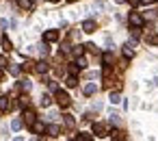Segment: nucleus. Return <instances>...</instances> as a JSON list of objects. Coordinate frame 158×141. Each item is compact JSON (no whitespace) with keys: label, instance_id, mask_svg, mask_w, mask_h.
Returning <instances> with one entry per match:
<instances>
[{"label":"nucleus","instance_id":"aec40b11","mask_svg":"<svg viewBox=\"0 0 158 141\" xmlns=\"http://www.w3.org/2000/svg\"><path fill=\"white\" fill-rule=\"evenodd\" d=\"M102 59H104V65H110V63H113V61H115V59H113V54H110V52H106V54H104V57H102Z\"/></svg>","mask_w":158,"mask_h":141},{"label":"nucleus","instance_id":"f8f14e48","mask_svg":"<svg viewBox=\"0 0 158 141\" xmlns=\"http://www.w3.org/2000/svg\"><path fill=\"white\" fill-rule=\"evenodd\" d=\"M82 91H85V96H93V93L98 91V87H95L93 83H89V85H85V89H82Z\"/></svg>","mask_w":158,"mask_h":141},{"label":"nucleus","instance_id":"393cba45","mask_svg":"<svg viewBox=\"0 0 158 141\" xmlns=\"http://www.w3.org/2000/svg\"><path fill=\"white\" fill-rule=\"evenodd\" d=\"M2 50H11V41L7 37H2Z\"/></svg>","mask_w":158,"mask_h":141},{"label":"nucleus","instance_id":"bb28decb","mask_svg":"<svg viewBox=\"0 0 158 141\" xmlns=\"http://www.w3.org/2000/svg\"><path fill=\"white\" fill-rule=\"evenodd\" d=\"M9 72H11L13 76H20V67H18V65H11V67H9Z\"/></svg>","mask_w":158,"mask_h":141},{"label":"nucleus","instance_id":"2f4dec72","mask_svg":"<svg viewBox=\"0 0 158 141\" xmlns=\"http://www.w3.org/2000/svg\"><path fill=\"white\" fill-rule=\"evenodd\" d=\"M0 67H2V70H5V67H7V61H5V59H2V57H0Z\"/></svg>","mask_w":158,"mask_h":141},{"label":"nucleus","instance_id":"7c9ffc66","mask_svg":"<svg viewBox=\"0 0 158 141\" xmlns=\"http://www.w3.org/2000/svg\"><path fill=\"white\" fill-rule=\"evenodd\" d=\"M126 2H130L132 7H136V5H141V0H126Z\"/></svg>","mask_w":158,"mask_h":141},{"label":"nucleus","instance_id":"f3484780","mask_svg":"<svg viewBox=\"0 0 158 141\" xmlns=\"http://www.w3.org/2000/svg\"><path fill=\"white\" fill-rule=\"evenodd\" d=\"M22 126H24V122H22V119H13V122H11V128H13V130H20Z\"/></svg>","mask_w":158,"mask_h":141},{"label":"nucleus","instance_id":"a878e982","mask_svg":"<svg viewBox=\"0 0 158 141\" xmlns=\"http://www.w3.org/2000/svg\"><path fill=\"white\" fill-rule=\"evenodd\" d=\"M76 65H78V67L82 70V67H87V61H85L82 57H78V61H76Z\"/></svg>","mask_w":158,"mask_h":141},{"label":"nucleus","instance_id":"ddd939ff","mask_svg":"<svg viewBox=\"0 0 158 141\" xmlns=\"http://www.w3.org/2000/svg\"><path fill=\"white\" fill-rule=\"evenodd\" d=\"M33 132H46V124L44 122H33Z\"/></svg>","mask_w":158,"mask_h":141},{"label":"nucleus","instance_id":"4c0bfd02","mask_svg":"<svg viewBox=\"0 0 158 141\" xmlns=\"http://www.w3.org/2000/svg\"><path fill=\"white\" fill-rule=\"evenodd\" d=\"M50 2H59V0H50Z\"/></svg>","mask_w":158,"mask_h":141},{"label":"nucleus","instance_id":"c9c22d12","mask_svg":"<svg viewBox=\"0 0 158 141\" xmlns=\"http://www.w3.org/2000/svg\"><path fill=\"white\" fill-rule=\"evenodd\" d=\"M0 78H2V67H0Z\"/></svg>","mask_w":158,"mask_h":141},{"label":"nucleus","instance_id":"72a5a7b5","mask_svg":"<svg viewBox=\"0 0 158 141\" xmlns=\"http://www.w3.org/2000/svg\"><path fill=\"white\" fill-rule=\"evenodd\" d=\"M13 141H24V139H22V137H15V139H13Z\"/></svg>","mask_w":158,"mask_h":141},{"label":"nucleus","instance_id":"a211bd4d","mask_svg":"<svg viewBox=\"0 0 158 141\" xmlns=\"http://www.w3.org/2000/svg\"><path fill=\"white\" fill-rule=\"evenodd\" d=\"M147 44H152V46H158V35H147Z\"/></svg>","mask_w":158,"mask_h":141},{"label":"nucleus","instance_id":"4468645a","mask_svg":"<svg viewBox=\"0 0 158 141\" xmlns=\"http://www.w3.org/2000/svg\"><path fill=\"white\" fill-rule=\"evenodd\" d=\"M18 87H20L22 91H31V87H33V85H31V80H26V78H24V80H20V85H18Z\"/></svg>","mask_w":158,"mask_h":141},{"label":"nucleus","instance_id":"f704fd0d","mask_svg":"<svg viewBox=\"0 0 158 141\" xmlns=\"http://www.w3.org/2000/svg\"><path fill=\"white\" fill-rule=\"evenodd\" d=\"M115 2H126V0H115Z\"/></svg>","mask_w":158,"mask_h":141},{"label":"nucleus","instance_id":"0eeeda50","mask_svg":"<svg viewBox=\"0 0 158 141\" xmlns=\"http://www.w3.org/2000/svg\"><path fill=\"white\" fill-rule=\"evenodd\" d=\"M95 26H98L95 20H85V22H82V31H85V33H93Z\"/></svg>","mask_w":158,"mask_h":141},{"label":"nucleus","instance_id":"473e14b6","mask_svg":"<svg viewBox=\"0 0 158 141\" xmlns=\"http://www.w3.org/2000/svg\"><path fill=\"white\" fill-rule=\"evenodd\" d=\"M154 0H141V5H152Z\"/></svg>","mask_w":158,"mask_h":141},{"label":"nucleus","instance_id":"9d476101","mask_svg":"<svg viewBox=\"0 0 158 141\" xmlns=\"http://www.w3.org/2000/svg\"><path fill=\"white\" fill-rule=\"evenodd\" d=\"M35 70H37V72H39V74H46V72H48V70H50V65H48V61H39V63H37V67H35Z\"/></svg>","mask_w":158,"mask_h":141},{"label":"nucleus","instance_id":"9b49d317","mask_svg":"<svg viewBox=\"0 0 158 141\" xmlns=\"http://www.w3.org/2000/svg\"><path fill=\"white\" fill-rule=\"evenodd\" d=\"M18 7L28 11V9H33V0H18Z\"/></svg>","mask_w":158,"mask_h":141},{"label":"nucleus","instance_id":"39448f33","mask_svg":"<svg viewBox=\"0 0 158 141\" xmlns=\"http://www.w3.org/2000/svg\"><path fill=\"white\" fill-rule=\"evenodd\" d=\"M13 106H15V102H9V98L0 96V111H9V109H13Z\"/></svg>","mask_w":158,"mask_h":141},{"label":"nucleus","instance_id":"f03ea898","mask_svg":"<svg viewBox=\"0 0 158 141\" xmlns=\"http://www.w3.org/2000/svg\"><path fill=\"white\" fill-rule=\"evenodd\" d=\"M106 132H108L106 124H102V122H95V124H93V135H95V137H106Z\"/></svg>","mask_w":158,"mask_h":141},{"label":"nucleus","instance_id":"e433bc0d","mask_svg":"<svg viewBox=\"0 0 158 141\" xmlns=\"http://www.w3.org/2000/svg\"><path fill=\"white\" fill-rule=\"evenodd\" d=\"M67 2H76V0H67Z\"/></svg>","mask_w":158,"mask_h":141},{"label":"nucleus","instance_id":"58836bf2","mask_svg":"<svg viewBox=\"0 0 158 141\" xmlns=\"http://www.w3.org/2000/svg\"><path fill=\"white\" fill-rule=\"evenodd\" d=\"M33 141H37V139H33Z\"/></svg>","mask_w":158,"mask_h":141},{"label":"nucleus","instance_id":"2eb2a0df","mask_svg":"<svg viewBox=\"0 0 158 141\" xmlns=\"http://www.w3.org/2000/svg\"><path fill=\"white\" fill-rule=\"evenodd\" d=\"M39 104H41V106H50V104H52V98H50L48 93H44L41 100H39Z\"/></svg>","mask_w":158,"mask_h":141},{"label":"nucleus","instance_id":"dca6fc26","mask_svg":"<svg viewBox=\"0 0 158 141\" xmlns=\"http://www.w3.org/2000/svg\"><path fill=\"white\" fill-rule=\"evenodd\" d=\"M65 126H67V128H74V126H76V119H74L72 115H65Z\"/></svg>","mask_w":158,"mask_h":141},{"label":"nucleus","instance_id":"6e6552de","mask_svg":"<svg viewBox=\"0 0 158 141\" xmlns=\"http://www.w3.org/2000/svg\"><path fill=\"white\" fill-rule=\"evenodd\" d=\"M132 48H134V41H128V44L123 46V57H126V59H132V57H134V50H132Z\"/></svg>","mask_w":158,"mask_h":141},{"label":"nucleus","instance_id":"b1692460","mask_svg":"<svg viewBox=\"0 0 158 141\" xmlns=\"http://www.w3.org/2000/svg\"><path fill=\"white\" fill-rule=\"evenodd\" d=\"M72 141H91V139H89V135H76Z\"/></svg>","mask_w":158,"mask_h":141},{"label":"nucleus","instance_id":"423d86ee","mask_svg":"<svg viewBox=\"0 0 158 141\" xmlns=\"http://www.w3.org/2000/svg\"><path fill=\"white\" fill-rule=\"evenodd\" d=\"M130 24L132 26H143V15H139V13H130Z\"/></svg>","mask_w":158,"mask_h":141},{"label":"nucleus","instance_id":"412c9836","mask_svg":"<svg viewBox=\"0 0 158 141\" xmlns=\"http://www.w3.org/2000/svg\"><path fill=\"white\" fill-rule=\"evenodd\" d=\"M110 102H113V104H119V102H121V96H119L117 91H115V93H110Z\"/></svg>","mask_w":158,"mask_h":141},{"label":"nucleus","instance_id":"c85d7f7f","mask_svg":"<svg viewBox=\"0 0 158 141\" xmlns=\"http://www.w3.org/2000/svg\"><path fill=\"white\" fill-rule=\"evenodd\" d=\"M7 26H9V22H7V20H0V31H5Z\"/></svg>","mask_w":158,"mask_h":141},{"label":"nucleus","instance_id":"f257e3e1","mask_svg":"<svg viewBox=\"0 0 158 141\" xmlns=\"http://www.w3.org/2000/svg\"><path fill=\"white\" fill-rule=\"evenodd\" d=\"M56 102H59V106H63V109H67V106H69V96H67L65 91H61V89H56Z\"/></svg>","mask_w":158,"mask_h":141},{"label":"nucleus","instance_id":"4be33fe9","mask_svg":"<svg viewBox=\"0 0 158 141\" xmlns=\"http://www.w3.org/2000/svg\"><path fill=\"white\" fill-rule=\"evenodd\" d=\"M78 72H80V67H78L76 63H72V65H69V74H72V76H76Z\"/></svg>","mask_w":158,"mask_h":141},{"label":"nucleus","instance_id":"20e7f679","mask_svg":"<svg viewBox=\"0 0 158 141\" xmlns=\"http://www.w3.org/2000/svg\"><path fill=\"white\" fill-rule=\"evenodd\" d=\"M22 117H24L22 122H26V124H31V126H33V122H35V111L26 106V109H24V115H22Z\"/></svg>","mask_w":158,"mask_h":141},{"label":"nucleus","instance_id":"5701e85b","mask_svg":"<svg viewBox=\"0 0 158 141\" xmlns=\"http://www.w3.org/2000/svg\"><path fill=\"white\" fill-rule=\"evenodd\" d=\"M65 85H67V87H76V85H78V80H76V76H69Z\"/></svg>","mask_w":158,"mask_h":141},{"label":"nucleus","instance_id":"1a4fd4ad","mask_svg":"<svg viewBox=\"0 0 158 141\" xmlns=\"http://www.w3.org/2000/svg\"><path fill=\"white\" fill-rule=\"evenodd\" d=\"M46 132H48L50 137H59V132H61V128H59L56 124H50V126H46Z\"/></svg>","mask_w":158,"mask_h":141},{"label":"nucleus","instance_id":"c756f323","mask_svg":"<svg viewBox=\"0 0 158 141\" xmlns=\"http://www.w3.org/2000/svg\"><path fill=\"white\" fill-rule=\"evenodd\" d=\"M31 67H33V63H31V61H26V63L22 65V70H31Z\"/></svg>","mask_w":158,"mask_h":141},{"label":"nucleus","instance_id":"cd10ccee","mask_svg":"<svg viewBox=\"0 0 158 141\" xmlns=\"http://www.w3.org/2000/svg\"><path fill=\"white\" fill-rule=\"evenodd\" d=\"M20 104L26 109V106H28V98H26V96H24V98H20Z\"/></svg>","mask_w":158,"mask_h":141},{"label":"nucleus","instance_id":"7ed1b4c3","mask_svg":"<svg viewBox=\"0 0 158 141\" xmlns=\"http://www.w3.org/2000/svg\"><path fill=\"white\" fill-rule=\"evenodd\" d=\"M44 41H46V44L59 41V31H46V33H44Z\"/></svg>","mask_w":158,"mask_h":141},{"label":"nucleus","instance_id":"6ab92c4d","mask_svg":"<svg viewBox=\"0 0 158 141\" xmlns=\"http://www.w3.org/2000/svg\"><path fill=\"white\" fill-rule=\"evenodd\" d=\"M76 57H82V52H85V46H74V50H72Z\"/></svg>","mask_w":158,"mask_h":141}]
</instances>
